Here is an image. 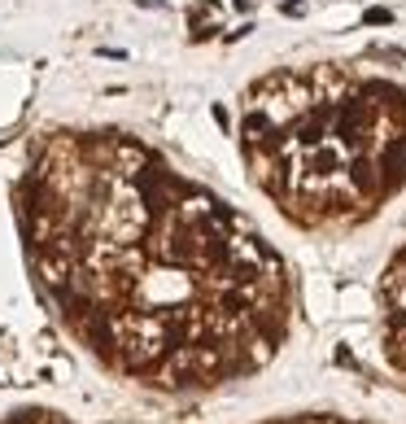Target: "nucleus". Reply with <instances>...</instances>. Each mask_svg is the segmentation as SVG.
<instances>
[{"label": "nucleus", "mask_w": 406, "mask_h": 424, "mask_svg": "<svg viewBox=\"0 0 406 424\" xmlns=\"http://www.w3.org/2000/svg\"><path fill=\"white\" fill-rule=\"evenodd\" d=\"M18 232L62 333L145 394H219L293 333L280 250L127 132L44 136L18 180Z\"/></svg>", "instance_id": "1"}, {"label": "nucleus", "mask_w": 406, "mask_h": 424, "mask_svg": "<svg viewBox=\"0 0 406 424\" xmlns=\"http://www.w3.org/2000/svg\"><path fill=\"white\" fill-rule=\"evenodd\" d=\"M241 153L297 228H354L406 184V92L345 66L276 70L241 101Z\"/></svg>", "instance_id": "2"}, {"label": "nucleus", "mask_w": 406, "mask_h": 424, "mask_svg": "<svg viewBox=\"0 0 406 424\" xmlns=\"http://www.w3.org/2000/svg\"><path fill=\"white\" fill-rule=\"evenodd\" d=\"M376 302H380V355L398 376H406V245L389 258Z\"/></svg>", "instance_id": "3"}, {"label": "nucleus", "mask_w": 406, "mask_h": 424, "mask_svg": "<svg viewBox=\"0 0 406 424\" xmlns=\"http://www.w3.org/2000/svg\"><path fill=\"white\" fill-rule=\"evenodd\" d=\"M5 424H75L57 411H18ZM262 424H372V420H354V416H337V411H302V416H280V420H262Z\"/></svg>", "instance_id": "4"}]
</instances>
